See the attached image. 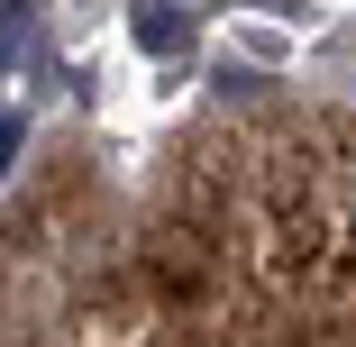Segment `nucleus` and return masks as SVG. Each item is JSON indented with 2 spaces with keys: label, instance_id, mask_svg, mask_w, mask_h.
<instances>
[{
  "label": "nucleus",
  "instance_id": "1",
  "mask_svg": "<svg viewBox=\"0 0 356 347\" xmlns=\"http://www.w3.org/2000/svg\"><path fill=\"white\" fill-rule=\"evenodd\" d=\"M274 256L283 265H320L329 256V211H320V201H283V211H274Z\"/></svg>",
  "mask_w": 356,
  "mask_h": 347
},
{
  "label": "nucleus",
  "instance_id": "2",
  "mask_svg": "<svg viewBox=\"0 0 356 347\" xmlns=\"http://www.w3.org/2000/svg\"><path fill=\"white\" fill-rule=\"evenodd\" d=\"M137 46H147V55H183L192 46V28H183L174 0H147V10H137Z\"/></svg>",
  "mask_w": 356,
  "mask_h": 347
},
{
  "label": "nucleus",
  "instance_id": "3",
  "mask_svg": "<svg viewBox=\"0 0 356 347\" xmlns=\"http://www.w3.org/2000/svg\"><path fill=\"white\" fill-rule=\"evenodd\" d=\"M0 28H28V0H0Z\"/></svg>",
  "mask_w": 356,
  "mask_h": 347
}]
</instances>
